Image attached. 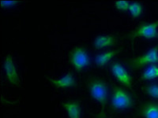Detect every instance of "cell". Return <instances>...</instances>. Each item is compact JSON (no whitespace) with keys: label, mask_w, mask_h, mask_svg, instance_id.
<instances>
[{"label":"cell","mask_w":158,"mask_h":118,"mask_svg":"<svg viewBox=\"0 0 158 118\" xmlns=\"http://www.w3.org/2000/svg\"><path fill=\"white\" fill-rule=\"evenodd\" d=\"M130 3L131 2L127 1H116L115 2V6L118 10L127 11L129 10Z\"/></svg>","instance_id":"2e32d148"},{"label":"cell","mask_w":158,"mask_h":118,"mask_svg":"<svg viewBox=\"0 0 158 118\" xmlns=\"http://www.w3.org/2000/svg\"><path fill=\"white\" fill-rule=\"evenodd\" d=\"M142 91L144 93L149 95L151 98L158 99V84H151L145 85L142 88Z\"/></svg>","instance_id":"9a60e30c"},{"label":"cell","mask_w":158,"mask_h":118,"mask_svg":"<svg viewBox=\"0 0 158 118\" xmlns=\"http://www.w3.org/2000/svg\"><path fill=\"white\" fill-rule=\"evenodd\" d=\"M128 11H129L131 15L134 18H138L142 15V11H143V7H142V5L140 2H133L130 3Z\"/></svg>","instance_id":"5bb4252c"},{"label":"cell","mask_w":158,"mask_h":118,"mask_svg":"<svg viewBox=\"0 0 158 118\" xmlns=\"http://www.w3.org/2000/svg\"><path fill=\"white\" fill-rule=\"evenodd\" d=\"M120 52L119 49L117 50H108V51L104 52L102 54H100L96 57L95 58V63L97 66L102 67L104 66L105 65L108 64L111 59L113 58L116 54H118Z\"/></svg>","instance_id":"7c38bea8"},{"label":"cell","mask_w":158,"mask_h":118,"mask_svg":"<svg viewBox=\"0 0 158 118\" xmlns=\"http://www.w3.org/2000/svg\"><path fill=\"white\" fill-rule=\"evenodd\" d=\"M69 61L77 72H81L90 63L89 56L86 49L81 46L72 49L69 54Z\"/></svg>","instance_id":"5b68a950"},{"label":"cell","mask_w":158,"mask_h":118,"mask_svg":"<svg viewBox=\"0 0 158 118\" xmlns=\"http://www.w3.org/2000/svg\"><path fill=\"white\" fill-rule=\"evenodd\" d=\"M3 69L5 72L6 78L14 86H18L20 83L18 71L15 66L12 56L8 54L6 56L3 61Z\"/></svg>","instance_id":"52a82bcc"},{"label":"cell","mask_w":158,"mask_h":118,"mask_svg":"<svg viewBox=\"0 0 158 118\" xmlns=\"http://www.w3.org/2000/svg\"><path fill=\"white\" fill-rule=\"evenodd\" d=\"M117 38L114 35H100L94 41V47L97 50L111 47L116 43Z\"/></svg>","instance_id":"30bf717a"},{"label":"cell","mask_w":158,"mask_h":118,"mask_svg":"<svg viewBox=\"0 0 158 118\" xmlns=\"http://www.w3.org/2000/svg\"><path fill=\"white\" fill-rule=\"evenodd\" d=\"M111 108L115 110L127 109L133 106L134 98L126 89L120 87H115L111 95Z\"/></svg>","instance_id":"3957f363"},{"label":"cell","mask_w":158,"mask_h":118,"mask_svg":"<svg viewBox=\"0 0 158 118\" xmlns=\"http://www.w3.org/2000/svg\"><path fill=\"white\" fill-rule=\"evenodd\" d=\"M88 90L91 97L102 107V111L106 106L108 97V86L102 79L92 77L88 81Z\"/></svg>","instance_id":"6da1fadb"},{"label":"cell","mask_w":158,"mask_h":118,"mask_svg":"<svg viewBox=\"0 0 158 118\" xmlns=\"http://www.w3.org/2000/svg\"><path fill=\"white\" fill-rule=\"evenodd\" d=\"M49 82L57 88L60 89H66V88H70L74 87L76 84L75 79L72 73H68L63 77L59 79H48Z\"/></svg>","instance_id":"ba28073f"},{"label":"cell","mask_w":158,"mask_h":118,"mask_svg":"<svg viewBox=\"0 0 158 118\" xmlns=\"http://www.w3.org/2000/svg\"><path fill=\"white\" fill-rule=\"evenodd\" d=\"M130 68L138 69L148 65L158 64V45L149 49L146 53L138 57H133L127 61Z\"/></svg>","instance_id":"277c9868"},{"label":"cell","mask_w":158,"mask_h":118,"mask_svg":"<svg viewBox=\"0 0 158 118\" xmlns=\"http://www.w3.org/2000/svg\"><path fill=\"white\" fill-rule=\"evenodd\" d=\"M17 3H18V2H15V1H2L1 2V5H2V8L11 7L13 6L16 5Z\"/></svg>","instance_id":"e0dca14e"},{"label":"cell","mask_w":158,"mask_h":118,"mask_svg":"<svg viewBox=\"0 0 158 118\" xmlns=\"http://www.w3.org/2000/svg\"><path fill=\"white\" fill-rule=\"evenodd\" d=\"M111 72L113 77L116 79L118 83H120L123 86L131 88L133 85V80L127 69L123 66L120 63L115 61L111 65Z\"/></svg>","instance_id":"8992f818"},{"label":"cell","mask_w":158,"mask_h":118,"mask_svg":"<svg viewBox=\"0 0 158 118\" xmlns=\"http://www.w3.org/2000/svg\"><path fill=\"white\" fill-rule=\"evenodd\" d=\"M138 114L143 118H158V102H148L141 106Z\"/></svg>","instance_id":"9c48e42d"},{"label":"cell","mask_w":158,"mask_h":118,"mask_svg":"<svg viewBox=\"0 0 158 118\" xmlns=\"http://www.w3.org/2000/svg\"><path fill=\"white\" fill-rule=\"evenodd\" d=\"M69 118H81V108L79 101H68L63 104Z\"/></svg>","instance_id":"8fae6325"},{"label":"cell","mask_w":158,"mask_h":118,"mask_svg":"<svg viewBox=\"0 0 158 118\" xmlns=\"http://www.w3.org/2000/svg\"><path fill=\"white\" fill-rule=\"evenodd\" d=\"M138 37L147 39H156L158 37V20L153 22H142L126 36V38L131 40Z\"/></svg>","instance_id":"7a4b0ae2"},{"label":"cell","mask_w":158,"mask_h":118,"mask_svg":"<svg viewBox=\"0 0 158 118\" xmlns=\"http://www.w3.org/2000/svg\"><path fill=\"white\" fill-rule=\"evenodd\" d=\"M142 79L143 81H149L158 78V65H151L146 69L142 74Z\"/></svg>","instance_id":"4fadbf2b"}]
</instances>
